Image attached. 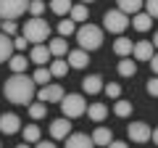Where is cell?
Segmentation results:
<instances>
[{"instance_id": "74e56055", "label": "cell", "mask_w": 158, "mask_h": 148, "mask_svg": "<svg viewBox=\"0 0 158 148\" xmlns=\"http://www.w3.org/2000/svg\"><path fill=\"white\" fill-rule=\"evenodd\" d=\"M145 11L150 13L153 19H158V0H145Z\"/></svg>"}, {"instance_id": "ffe728a7", "label": "cell", "mask_w": 158, "mask_h": 148, "mask_svg": "<svg viewBox=\"0 0 158 148\" xmlns=\"http://www.w3.org/2000/svg\"><path fill=\"white\" fill-rule=\"evenodd\" d=\"M111 140H113V135L108 127H95V132H92V143L95 146H111Z\"/></svg>"}, {"instance_id": "484cf974", "label": "cell", "mask_w": 158, "mask_h": 148, "mask_svg": "<svg viewBox=\"0 0 158 148\" xmlns=\"http://www.w3.org/2000/svg\"><path fill=\"white\" fill-rule=\"evenodd\" d=\"M116 3H118V8H121L124 13H137L142 6H145V0H116Z\"/></svg>"}, {"instance_id": "1f68e13d", "label": "cell", "mask_w": 158, "mask_h": 148, "mask_svg": "<svg viewBox=\"0 0 158 148\" xmlns=\"http://www.w3.org/2000/svg\"><path fill=\"white\" fill-rule=\"evenodd\" d=\"M69 16H71L74 21H87V6H85V3H79V6H71Z\"/></svg>"}, {"instance_id": "8992f818", "label": "cell", "mask_w": 158, "mask_h": 148, "mask_svg": "<svg viewBox=\"0 0 158 148\" xmlns=\"http://www.w3.org/2000/svg\"><path fill=\"white\" fill-rule=\"evenodd\" d=\"M32 0H0V16L3 19H19L24 11H29Z\"/></svg>"}, {"instance_id": "83f0119b", "label": "cell", "mask_w": 158, "mask_h": 148, "mask_svg": "<svg viewBox=\"0 0 158 148\" xmlns=\"http://www.w3.org/2000/svg\"><path fill=\"white\" fill-rule=\"evenodd\" d=\"M32 77H34V82H37V85H48V82L53 80V74H50V66H37V72H34Z\"/></svg>"}, {"instance_id": "ab89813d", "label": "cell", "mask_w": 158, "mask_h": 148, "mask_svg": "<svg viewBox=\"0 0 158 148\" xmlns=\"http://www.w3.org/2000/svg\"><path fill=\"white\" fill-rule=\"evenodd\" d=\"M37 146H40V148H53V140H42V137H40Z\"/></svg>"}, {"instance_id": "b9f144b4", "label": "cell", "mask_w": 158, "mask_h": 148, "mask_svg": "<svg viewBox=\"0 0 158 148\" xmlns=\"http://www.w3.org/2000/svg\"><path fill=\"white\" fill-rule=\"evenodd\" d=\"M150 140H153V143H158V127L153 130V137H150Z\"/></svg>"}, {"instance_id": "cb8c5ba5", "label": "cell", "mask_w": 158, "mask_h": 148, "mask_svg": "<svg viewBox=\"0 0 158 148\" xmlns=\"http://www.w3.org/2000/svg\"><path fill=\"white\" fill-rule=\"evenodd\" d=\"M48 48H50L53 58H58V56H66V53H69V45H66V40H63V37H56V40H48Z\"/></svg>"}, {"instance_id": "30bf717a", "label": "cell", "mask_w": 158, "mask_h": 148, "mask_svg": "<svg viewBox=\"0 0 158 148\" xmlns=\"http://www.w3.org/2000/svg\"><path fill=\"white\" fill-rule=\"evenodd\" d=\"M153 53H156L153 40H137L135 48H132V56H135V61H150Z\"/></svg>"}, {"instance_id": "f35d334b", "label": "cell", "mask_w": 158, "mask_h": 148, "mask_svg": "<svg viewBox=\"0 0 158 148\" xmlns=\"http://www.w3.org/2000/svg\"><path fill=\"white\" fill-rule=\"evenodd\" d=\"M148 63H150L153 74H158V53H153V58H150V61H148Z\"/></svg>"}, {"instance_id": "d4e9b609", "label": "cell", "mask_w": 158, "mask_h": 148, "mask_svg": "<svg viewBox=\"0 0 158 148\" xmlns=\"http://www.w3.org/2000/svg\"><path fill=\"white\" fill-rule=\"evenodd\" d=\"M71 0H50V11L56 13V16H66L69 11H71Z\"/></svg>"}, {"instance_id": "52a82bcc", "label": "cell", "mask_w": 158, "mask_h": 148, "mask_svg": "<svg viewBox=\"0 0 158 148\" xmlns=\"http://www.w3.org/2000/svg\"><path fill=\"white\" fill-rule=\"evenodd\" d=\"M127 135H129V140H135V143H148L153 137V127L145 124V122H132V124L127 127Z\"/></svg>"}, {"instance_id": "d6a6232c", "label": "cell", "mask_w": 158, "mask_h": 148, "mask_svg": "<svg viewBox=\"0 0 158 148\" xmlns=\"http://www.w3.org/2000/svg\"><path fill=\"white\" fill-rule=\"evenodd\" d=\"M0 27H3V32H6V34H11V37H16V34H19V27H16V21H13V19H3V24H0Z\"/></svg>"}, {"instance_id": "7c38bea8", "label": "cell", "mask_w": 158, "mask_h": 148, "mask_svg": "<svg viewBox=\"0 0 158 148\" xmlns=\"http://www.w3.org/2000/svg\"><path fill=\"white\" fill-rule=\"evenodd\" d=\"M29 58H32V63H37V66H45V63L53 58V53H50V48H48V45L37 42V45L32 48V53H29Z\"/></svg>"}, {"instance_id": "6da1fadb", "label": "cell", "mask_w": 158, "mask_h": 148, "mask_svg": "<svg viewBox=\"0 0 158 148\" xmlns=\"http://www.w3.org/2000/svg\"><path fill=\"white\" fill-rule=\"evenodd\" d=\"M3 93L16 106H29L34 93H37V82H34V77H27V72L24 74H11L6 80V85H3Z\"/></svg>"}, {"instance_id": "44dd1931", "label": "cell", "mask_w": 158, "mask_h": 148, "mask_svg": "<svg viewBox=\"0 0 158 148\" xmlns=\"http://www.w3.org/2000/svg\"><path fill=\"white\" fill-rule=\"evenodd\" d=\"M132 48H135V42L127 40V37H116V42H113V53L116 56H132Z\"/></svg>"}, {"instance_id": "d590c367", "label": "cell", "mask_w": 158, "mask_h": 148, "mask_svg": "<svg viewBox=\"0 0 158 148\" xmlns=\"http://www.w3.org/2000/svg\"><path fill=\"white\" fill-rule=\"evenodd\" d=\"M148 95L158 98V74H156V77H150V80H148Z\"/></svg>"}, {"instance_id": "8d00e7d4", "label": "cell", "mask_w": 158, "mask_h": 148, "mask_svg": "<svg viewBox=\"0 0 158 148\" xmlns=\"http://www.w3.org/2000/svg\"><path fill=\"white\" fill-rule=\"evenodd\" d=\"M27 42H29V40L24 37V34H16V37H13V48H16V50H21V53L27 50Z\"/></svg>"}, {"instance_id": "4fadbf2b", "label": "cell", "mask_w": 158, "mask_h": 148, "mask_svg": "<svg viewBox=\"0 0 158 148\" xmlns=\"http://www.w3.org/2000/svg\"><path fill=\"white\" fill-rule=\"evenodd\" d=\"M82 90H85L87 95H95V93H100V90H103L100 74H87L85 80H82Z\"/></svg>"}, {"instance_id": "7402d4cb", "label": "cell", "mask_w": 158, "mask_h": 148, "mask_svg": "<svg viewBox=\"0 0 158 148\" xmlns=\"http://www.w3.org/2000/svg\"><path fill=\"white\" fill-rule=\"evenodd\" d=\"M118 74H121V77H135L137 74V63L132 61V58H127V56H121V61H118Z\"/></svg>"}, {"instance_id": "60d3db41", "label": "cell", "mask_w": 158, "mask_h": 148, "mask_svg": "<svg viewBox=\"0 0 158 148\" xmlns=\"http://www.w3.org/2000/svg\"><path fill=\"white\" fill-rule=\"evenodd\" d=\"M113 148H127V140H111Z\"/></svg>"}, {"instance_id": "f546056e", "label": "cell", "mask_w": 158, "mask_h": 148, "mask_svg": "<svg viewBox=\"0 0 158 148\" xmlns=\"http://www.w3.org/2000/svg\"><path fill=\"white\" fill-rule=\"evenodd\" d=\"M24 143H37L40 137H42V132H40V127L37 124H29V127H24Z\"/></svg>"}, {"instance_id": "5bb4252c", "label": "cell", "mask_w": 158, "mask_h": 148, "mask_svg": "<svg viewBox=\"0 0 158 148\" xmlns=\"http://www.w3.org/2000/svg\"><path fill=\"white\" fill-rule=\"evenodd\" d=\"M90 50H85V48H79V50H71L69 53V66L71 69H85L87 63H90V56H87Z\"/></svg>"}, {"instance_id": "836d02e7", "label": "cell", "mask_w": 158, "mask_h": 148, "mask_svg": "<svg viewBox=\"0 0 158 148\" xmlns=\"http://www.w3.org/2000/svg\"><path fill=\"white\" fill-rule=\"evenodd\" d=\"M103 90H106V95H108V98H113V101H116V98L121 95V85H116V82H108V85L103 87Z\"/></svg>"}, {"instance_id": "d6986e66", "label": "cell", "mask_w": 158, "mask_h": 148, "mask_svg": "<svg viewBox=\"0 0 158 148\" xmlns=\"http://www.w3.org/2000/svg\"><path fill=\"white\" fill-rule=\"evenodd\" d=\"M87 116L92 122H103L108 116V106L106 103H92V106H87Z\"/></svg>"}, {"instance_id": "9a60e30c", "label": "cell", "mask_w": 158, "mask_h": 148, "mask_svg": "<svg viewBox=\"0 0 158 148\" xmlns=\"http://www.w3.org/2000/svg\"><path fill=\"white\" fill-rule=\"evenodd\" d=\"M13 40H11V34H6V32H0V63H6L8 58L13 56Z\"/></svg>"}, {"instance_id": "7bdbcfd3", "label": "cell", "mask_w": 158, "mask_h": 148, "mask_svg": "<svg viewBox=\"0 0 158 148\" xmlns=\"http://www.w3.org/2000/svg\"><path fill=\"white\" fill-rule=\"evenodd\" d=\"M153 45H156V48H158V32H156V34H153Z\"/></svg>"}, {"instance_id": "5b68a950", "label": "cell", "mask_w": 158, "mask_h": 148, "mask_svg": "<svg viewBox=\"0 0 158 148\" xmlns=\"http://www.w3.org/2000/svg\"><path fill=\"white\" fill-rule=\"evenodd\" d=\"M129 24H132V21H129V13H124L121 8L103 13V27H106L111 34H121L127 27H129Z\"/></svg>"}, {"instance_id": "2e32d148", "label": "cell", "mask_w": 158, "mask_h": 148, "mask_svg": "<svg viewBox=\"0 0 158 148\" xmlns=\"http://www.w3.org/2000/svg\"><path fill=\"white\" fill-rule=\"evenodd\" d=\"M29 61H32V58H27L21 50H19L16 56L8 58V66H11V72H13V74H24V72H27V66H29Z\"/></svg>"}, {"instance_id": "3957f363", "label": "cell", "mask_w": 158, "mask_h": 148, "mask_svg": "<svg viewBox=\"0 0 158 148\" xmlns=\"http://www.w3.org/2000/svg\"><path fill=\"white\" fill-rule=\"evenodd\" d=\"M21 34L27 37L29 42H48V37H50V27H48V21L42 16H32L27 24H24V29H21Z\"/></svg>"}, {"instance_id": "ac0fdd59", "label": "cell", "mask_w": 158, "mask_h": 148, "mask_svg": "<svg viewBox=\"0 0 158 148\" xmlns=\"http://www.w3.org/2000/svg\"><path fill=\"white\" fill-rule=\"evenodd\" d=\"M66 146L69 148H85V146H92V137L82 135V132H71V135L66 137Z\"/></svg>"}, {"instance_id": "ee69618b", "label": "cell", "mask_w": 158, "mask_h": 148, "mask_svg": "<svg viewBox=\"0 0 158 148\" xmlns=\"http://www.w3.org/2000/svg\"><path fill=\"white\" fill-rule=\"evenodd\" d=\"M82 3H92V0H82Z\"/></svg>"}, {"instance_id": "f6af8a7d", "label": "cell", "mask_w": 158, "mask_h": 148, "mask_svg": "<svg viewBox=\"0 0 158 148\" xmlns=\"http://www.w3.org/2000/svg\"><path fill=\"white\" fill-rule=\"evenodd\" d=\"M0 24H3V16H0Z\"/></svg>"}, {"instance_id": "277c9868", "label": "cell", "mask_w": 158, "mask_h": 148, "mask_svg": "<svg viewBox=\"0 0 158 148\" xmlns=\"http://www.w3.org/2000/svg\"><path fill=\"white\" fill-rule=\"evenodd\" d=\"M61 111H63V116H69V119L85 116V114H87V101H85V95H79V93H69V95H63V98H61Z\"/></svg>"}, {"instance_id": "4316f807", "label": "cell", "mask_w": 158, "mask_h": 148, "mask_svg": "<svg viewBox=\"0 0 158 148\" xmlns=\"http://www.w3.org/2000/svg\"><path fill=\"white\" fill-rule=\"evenodd\" d=\"M48 114V106H45V101H37V103H29V116H32L34 122L37 119H42V116Z\"/></svg>"}, {"instance_id": "603a6c76", "label": "cell", "mask_w": 158, "mask_h": 148, "mask_svg": "<svg viewBox=\"0 0 158 148\" xmlns=\"http://www.w3.org/2000/svg\"><path fill=\"white\" fill-rule=\"evenodd\" d=\"M66 72H69V61H63V56H58V58H53L50 61V74L53 77H66Z\"/></svg>"}, {"instance_id": "9c48e42d", "label": "cell", "mask_w": 158, "mask_h": 148, "mask_svg": "<svg viewBox=\"0 0 158 148\" xmlns=\"http://www.w3.org/2000/svg\"><path fill=\"white\" fill-rule=\"evenodd\" d=\"M37 95H40V101H45V103H61V98L66 95V93H63L61 85H50V82H48V85L40 87Z\"/></svg>"}, {"instance_id": "8fae6325", "label": "cell", "mask_w": 158, "mask_h": 148, "mask_svg": "<svg viewBox=\"0 0 158 148\" xmlns=\"http://www.w3.org/2000/svg\"><path fill=\"white\" fill-rule=\"evenodd\" d=\"M21 130V119H19L16 114H0V132L3 135H16V132Z\"/></svg>"}, {"instance_id": "7a4b0ae2", "label": "cell", "mask_w": 158, "mask_h": 148, "mask_svg": "<svg viewBox=\"0 0 158 148\" xmlns=\"http://www.w3.org/2000/svg\"><path fill=\"white\" fill-rule=\"evenodd\" d=\"M77 42L79 48H85V50H98V48L103 45V29L95 27V24H82V27L77 29Z\"/></svg>"}, {"instance_id": "f1b7e54d", "label": "cell", "mask_w": 158, "mask_h": 148, "mask_svg": "<svg viewBox=\"0 0 158 148\" xmlns=\"http://www.w3.org/2000/svg\"><path fill=\"white\" fill-rule=\"evenodd\" d=\"M58 32H61V37H71V34H77V21H74L71 16L66 19V21L58 24Z\"/></svg>"}, {"instance_id": "4dcf8cb0", "label": "cell", "mask_w": 158, "mask_h": 148, "mask_svg": "<svg viewBox=\"0 0 158 148\" xmlns=\"http://www.w3.org/2000/svg\"><path fill=\"white\" fill-rule=\"evenodd\" d=\"M113 114H116V116H129L132 114V103L129 101H118V98H116V103H113Z\"/></svg>"}, {"instance_id": "ba28073f", "label": "cell", "mask_w": 158, "mask_h": 148, "mask_svg": "<svg viewBox=\"0 0 158 148\" xmlns=\"http://www.w3.org/2000/svg\"><path fill=\"white\" fill-rule=\"evenodd\" d=\"M71 135V119L69 116H61V119L50 122V137L53 140H66Z\"/></svg>"}, {"instance_id": "e0dca14e", "label": "cell", "mask_w": 158, "mask_h": 148, "mask_svg": "<svg viewBox=\"0 0 158 148\" xmlns=\"http://www.w3.org/2000/svg\"><path fill=\"white\" fill-rule=\"evenodd\" d=\"M132 27H135L137 32H148V29L153 27V16H150L148 11H145V13L137 11V13H135V19H132Z\"/></svg>"}, {"instance_id": "e575fe53", "label": "cell", "mask_w": 158, "mask_h": 148, "mask_svg": "<svg viewBox=\"0 0 158 148\" xmlns=\"http://www.w3.org/2000/svg\"><path fill=\"white\" fill-rule=\"evenodd\" d=\"M42 11H45V3H42V0H32V3H29V13H32V16H42Z\"/></svg>"}]
</instances>
